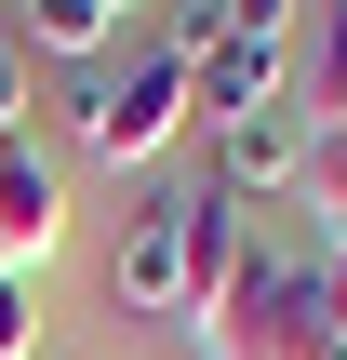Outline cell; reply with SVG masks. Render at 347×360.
<instances>
[{"mask_svg": "<svg viewBox=\"0 0 347 360\" xmlns=\"http://www.w3.org/2000/svg\"><path fill=\"white\" fill-rule=\"evenodd\" d=\"M254 267V227H241V200H214V187H187V321L201 307H227V281Z\"/></svg>", "mask_w": 347, "mask_h": 360, "instance_id": "cell-7", "label": "cell"}, {"mask_svg": "<svg viewBox=\"0 0 347 360\" xmlns=\"http://www.w3.org/2000/svg\"><path fill=\"white\" fill-rule=\"evenodd\" d=\"M107 294H120L134 321H187V187H174V200H147V214L120 227Z\"/></svg>", "mask_w": 347, "mask_h": 360, "instance_id": "cell-4", "label": "cell"}, {"mask_svg": "<svg viewBox=\"0 0 347 360\" xmlns=\"http://www.w3.org/2000/svg\"><path fill=\"white\" fill-rule=\"evenodd\" d=\"M0 360H40V281L0 267Z\"/></svg>", "mask_w": 347, "mask_h": 360, "instance_id": "cell-8", "label": "cell"}, {"mask_svg": "<svg viewBox=\"0 0 347 360\" xmlns=\"http://www.w3.org/2000/svg\"><path fill=\"white\" fill-rule=\"evenodd\" d=\"M53 240H67V160L40 147V134H13L0 147V267H53Z\"/></svg>", "mask_w": 347, "mask_h": 360, "instance_id": "cell-5", "label": "cell"}, {"mask_svg": "<svg viewBox=\"0 0 347 360\" xmlns=\"http://www.w3.org/2000/svg\"><path fill=\"white\" fill-rule=\"evenodd\" d=\"M321 360H347V321H334V347H321Z\"/></svg>", "mask_w": 347, "mask_h": 360, "instance_id": "cell-11", "label": "cell"}, {"mask_svg": "<svg viewBox=\"0 0 347 360\" xmlns=\"http://www.w3.org/2000/svg\"><path fill=\"white\" fill-rule=\"evenodd\" d=\"M187 334H201V360H321L334 347V267L254 240V267L227 281V307H201Z\"/></svg>", "mask_w": 347, "mask_h": 360, "instance_id": "cell-1", "label": "cell"}, {"mask_svg": "<svg viewBox=\"0 0 347 360\" xmlns=\"http://www.w3.org/2000/svg\"><path fill=\"white\" fill-rule=\"evenodd\" d=\"M308 80H321V107L347 94V0H321V40H308Z\"/></svg>", "mask_w": 347, "mask_h": 360, "instance_id": "cell-9", "label": "cell"}, {"mask_svg": "<svg viewBox=\"0 0 347 360\" xmlns=\"http://www.w3.org/2000/svg\"><path fill=\"white\" fill-rule=\"evenodd\" d=\"M13 134H27V53L0 40V147H13Z\"/></svg>", "mask_w": 347, "mask_h": 360, "instance_id": "cell-10", "label": "cell"}, {"mask_svg": "<svg viewBox=\"0 0 347 360\" xmlns=\"http://www.w3.org/2000/svg\"><path fill=\"white\" fill-rule=\"evenodd\" d=\"M107 40H120V0H13V53L27 67H107Z\"/></svg>", "mask_w": 347, "mask_h": 360, "instance_id": "cell-6", "label": "cell"}, {"mask_svg": "<svg viewBox=\"0 0 347 360\" xmlns=\"http://www.w3.org/2000/svg\"><path fill=\"white\" fill-rule=\"evenodd\" d=\"M201 147H214V200H281V187H308L321 174V107H241V120H201Z\"/></svg>", "mask_w": 347, "mask_h": 360, "instance_id": "cell-3", "label": "cell"}, {"mask_svg": "<svg viewBox=\"0 0 347 360\" xmlns=\"http://www.w3.org/2000/svg\"><path fill=\"white\" fill-rule=\"evenodd\" d=\"M120 13H134V0H120Z\"/></svg>", "mask_w": 347, "mask_h": 360, "instance_id": "cell-12", "label": "cell"}, {"mask_svg": "<svg viewBox=\"0 0 347 360\" xmlns=\"http://www.w3.org/2000/svg\"><path fill=\"white\" fill-rule=\"evenodd\" d=\"M187 120H201V94H187V67H174L160 40L67 80V147H80V160H120V174H134V160H160Z\"/></svg>", "mask_w": 347, "mask_h": 360, "instance_id": "cell-2", "label": "cell"}]
</instances>
